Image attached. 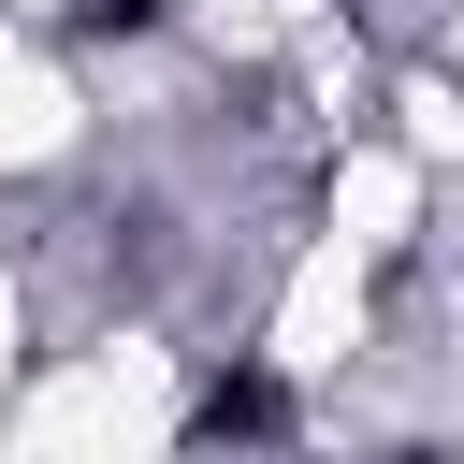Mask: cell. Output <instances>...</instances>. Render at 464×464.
Returning <instances> with one entry per match:
<instances>
[{
	"label": "cell",
	"instance_id": "cell-1",
	"mask_svg": "<svg viewBox=\"0 0 464 464\" xmlns=\"http://www.w3.org/2000/svg\"><path fill=\"white\" fill-rule=\"evenodd\" d=\"M145 14H160V0H87V29H145Z\"/></svg>",
	"mask_w": 464,
	"mask_h": 464
}]
</instances>
